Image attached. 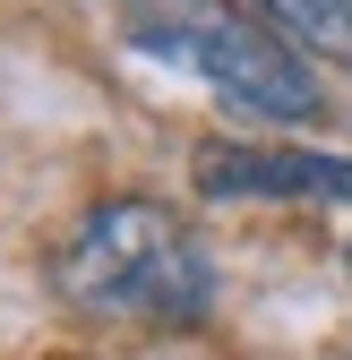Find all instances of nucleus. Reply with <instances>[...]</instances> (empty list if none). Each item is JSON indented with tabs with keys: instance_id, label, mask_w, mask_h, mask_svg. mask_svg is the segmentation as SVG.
Returning a JSON list of instances; mask_svg holds the SVG:
<instances>
[{
	"instance_id": "obj_1",
	"label": "nucleus",
	"mask_w": 352,
	"mask_h": 360,
	"mask_svg": "<svg viewBox=\"0 0 352 360\" xmlns=\"http://www.w3.org/2000/svg\"><path fill=\"white\" fill-rule=\"evenodd\" d=\"M52 292L103 326H198L215 309V257L172 206L103 198L52 257Z\"/></svg>"
},
{
	"instance_id": "obj_2",
	"label": "nucleus",
	"mask_w": 352,
	"mask_h": 360,
	"mask_svg": "<svg viewBox=\"0 0 352 360\" xmlns=\"http://www.w3.org/2000/svg\"><path fill=\"white\" fill-rule=\"evenodd\" d=\"M120 34L138 43L146 60L198 69L215 86V103L241 112V120L301 129V120L327 112L310 52H301L292 34H275L258 9H241V0H129V9H120Z\"/></svg>"
},
{
	"instance_id": "obj_3",
	"label": "nucleus",
	"mask_w": 352,
	"mask_h": 360,
	"mask_svg": "<svg viewBox=\"0 0 352 360\" xmlns=\"http://www.w3.org/2000/svg\"><path fill=\"white\" fill-rule=\"evenodd\" d=\"M198 189L206 198H327V206H352V155L215 138V146H198Z\"/></svg>"
},
{
	"instance_id": "obj_4",
	"label": "nucleus",
	"mask_w": 352,
	"mask_h": 360,
	"mask_svg": "<svg viewBox=\"0 0 352 360\" xmlns=\"http://www.w3.org/2000/svg\"><path fill=\"white\" fill-rule=\"evenodd\" d=\"M258 18H267L275 34H292L301 52L352 69V0H258Z\"/></svg>"
},
{
	"instance_id": "obj_5",
	"label": "nucleus",
	"mask_w": 352,
	"mask_h": 360,
	"mask_svg": "<svg viewBox=\"0 0 352 360\" xmlns=\"http://www.w3.org/2000/svg\"><path fill=\"white\" fill-rule=\"evenodd\" d=\"M155 360H189V352H155Z\"/></svg>"
},
{
	"instance_id": "obj_6",
	"label": "nucleus",
	"mask_w": 352,
	"mask_h": 360,
	"mask_svg": "<svg viewBox=\"0 0 352 360\" xmlns=\"http://www.w3.org/2000/svg\"><path fill=\"white\" fill-rule=\"evenodd\" d=\"M112 9H129V0H112Z\"/></svg>"
}]
</instances>
